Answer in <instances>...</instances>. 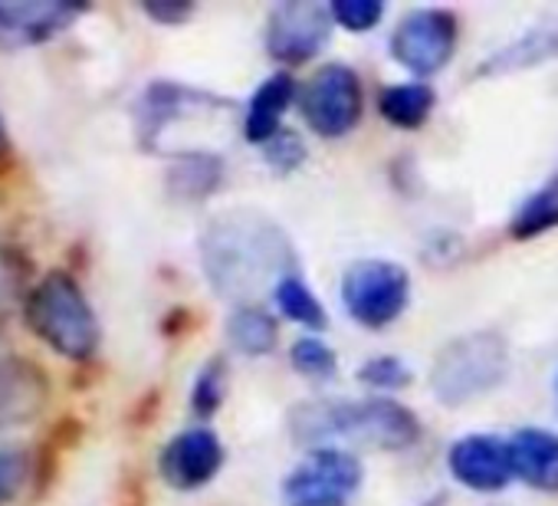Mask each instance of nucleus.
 I'll return each instance as SVG.
<instances>
[{"label":"nucleus","instance_id":"nucleus-1","mask_svg":"<svg viewBox=\"0 0 558 506\" xmlns=\"http://www.w3.org/2000/svg\"><path fill=\"white\" fill-rule=\"evenodd\" d=\"M201 264L207 284L240 306H250L266 287L296 274V250L272 217L236 207L210 217L201 230Z\"/></svg>","mask_w":558,"mask_h":506},{"label":"nucleus","instance_id":"nucleus-2","mask_svg":"<svg viewBox=\"0 0 558 506\" xmlns=\"http://www.w3.org/2000/svg\"><path fill=\"white\" fill-rule=\"evenodd\" d=\"M290 434L296 444L319 450L336 441H359L381 450H404L421 441V421L395 398L365 401H303L290 411Z\"/></svg>","mask_w":558,"mask_h":506},{"label":"nucleus","instance_id":"nucleus-3","mask_svg":"<svg viewBox=\"0 0 558 506\" xmlns=\"http://www.w3.org/2000/svg\"><path fill=\"white\" fill-rule=\"evenodd\" d=\"M506 369H509V349L502 336L489 329L466 333L437 352L430 369V391L437 395L440 405L457 408L493 391L506 378Z\"/></svg>","mask_w":558,"mask_h":506},{"label":"nucleus","instance_id":"nucleus-4","mask_svg":"<svg viewBox=\"0 0 558 506\" xmlns=\"http://www.w3.org/2000/svg\"><path fill=\"white\" fill-rule=\"evenodd\" d=\"M31 329L66 359H89L99 346V323L83 290L66 274H50L27 300Z\"/></svg>","mask_w":558,"mask_h":506},{"label":"nucleus","instance_id":"nucleus-5","mask_svg":"<svg viewBox=\"0 0 558 506\" xmlns=\"http://www.w3.org/2000/svg\"><path fill=\"white\" fill-rule=\"evenodd\" d=\"M362 486V463L345 447H319L287 473L279 486L283 506H349Z\"/></svg>","mask_w":558,"mask_h":506},{"label":"nucleus","instance_id":"nucleus-6","mask_svg":"<svg viewBox=\"0 0 558 506\" xmlns=\"http://www.w3.org/2000/svg\"><path fill=\"white\" fill-rule=\"evenodd\" d=\"M411 300V277L391 261H359L342 277V303L349 316L368 329L391 326Z\"/></svg>","mask_w":558,"mask_h":506},{"label":"nucleus","instance_id":"nucleus-7","mask_svg":"<svg viewBox=\"0 0 558 506\" xmlns=\"http://www.w3.org/2000/svg\"><path fill=\"white\" fill-rule=\"evenodd\" d=\"M362 80L352 67L345 63H326L303 89L300 109L310 122L313 132L323 138H339L349 135L359 119H362Z\"/></svg>","mask_w":558,"mask_h":506},{"label":"nucleus","instance_id":"nucleus-8","mask_svg":"<svg viewBox=\"0 0 558 506\" xmlns=\"http://www.w3.org/2000/svg\"><path fill=\"white\" fill-rule=\"evenodd\" d=\"M453 47H457V17L440 8H421L404 14L391 34V57L417 80L440 73L450 63Z\"/></svg>","mask_w":558,"mask_h":506},{"label":"nucleus","instance_id":"nucleus-9","mask_svg":"<svg viewBox=\"0 0 558 506\" xmlns=\"http://www.w3.org/2000/svg\"><path fill=\"white\" fill-rule=\"evenodd\" d=\"M332 11L313 0H287L269 11L266 21V53L279 63L300 67L313 60L332 37Z\"/></svg>","mask_w":558,"mask_h":506},{"label":"nucleus","instance_id":"nucleus-10","mask_svg":"<svg viewBox=\"0 0 558 506\" xmlns=\"http://www.w3.org/2000/svg\"><path fill=\"white\" fill-rule=\"evenodd\" d=\"M214 112H230V103L217 99L210 93H201V89L178 86V83H151L138 103V132H142L145 145L155 148V142L171 125L201 119V116H214Z\"/></svg>","mask_w":558,"mask_h":506},{"label":"nucleus","instance_id":"nucleus-11","mask_svg":"<svg viewBox=\"0 0 558 506\" xmlns=\"http://www.w3.org/2000/svg\"><path fill=\"white\" fill-rule=\"evenodd\" d=\"M447 467L463 486H470L476 493H496L515 477L512 457H509V441H499L493 434L460 437L447 450Z\"/></svg>","mask_w":558,"mask_h":506},{"label":"nucleus","instance_id":"nucleus-12","mask_svg":"<svg viewBox=\"0 0 558 506\" xmlns=\"http://www.w3.org/2000/svg\"><path fill=\"white\" fill-rule=\"evenodd\" d=\"M220 463H223V447L210 427L181 431L174 441H168V447L158 460L161 477L174 490H197V486L210 483L217 477Z\"/></svg>","mask_w":558,"mask_h":506},{"label":"nucleus","instance_id":"nucleus-13","mask_svg":"<svg viewBox=\"0 0 558 506\" xmlns=\"http://www.w3.org/2000/svg\"><path fill=\"white\" fill-rule=\"evenodd\" d=\"M70 4H0V50H24L47 44L76 21Z\"/></svg>","mask_w":558,"mask_h":506},{"label":"nucleus","instance_id":"nucleus-14","mask_svg":"<svg viewBox=\"0 0 558 506\" xmlns=\"http://www.w3.org/2000/svg\"><path fill=\"white\" fill-rule=\"evenodd\" d=\"M47 405L44 375L21 359H0V427L27 424Z\"/></svg>","mask_w":558,"mask_h":506},{"label":"nucleus","instance_id":"nucleus-15","mask_svg":"<svg viewBox=\"0 0 558 506\" xmlns=\"http://www.w3.org/2000/svg\"><path fill=\"white\" fill-rule=\"evenodd\" d=\"M512 473L535 490H558V434L542 427H522L509 437Z\"/></svg>","mask_w":558,"mask_h":506},{"label":"nucleus","instance_id":"nucleus-16","mask_svg":"<svg viewBox=\"0 0 558 506\" xmlns=\"http://www.w3.org/2000/svg\"><path fill=\"white\" fill-rule=\"evenodd\" d=\"M293 96H296V86L287 73H276L269 76L250 99L246 106V119H243V132L253 145H266L283 122L287 109L293 106Z\"/></svg>","mask_w":558,"mask_h":506},{"label":"nucleus","instance_id":"nucleus-17","mask_svg":"<svg viewBox=\"0 0 558 506\" xmlns=\"http://www.w3.org/2000/svg\"><path fill=\"white\" fill-rule=\"evenodd\" d=\"M555 57H558V27H532L529 34H522L509 47L496 50L476 73L480 76H506V73L532 70V67L555 60Z\"/></svg>","mask_w":558,"mask_h":506},{"label":"nucleus","instance_id":"nucleus-18","mask_svg":"<svg viewBox=\"0 0 558 506\" xmlns=\"http://www.w3.org/2000/svg\"><path fill=\"white\" fill-rule=\"evenodd\" d=\"M434 103H437V96L427 83H401V86H388L381 93L378 112L395 129H421L430 119Z\"/></svg>","mask_w":558,"mask_h":506},{"label":"nucleus","instance_id":"nucleus-19","mask_svg":"<svg viewBox=\"0 0 558 506\" xmlns=\"http://www.w3.org/2000/svg\"><path fill=\"white\" fill-rule=\"evenodd\" d=\"M220 178H223V161L217 155L187 152V155H178V161H174V168L168 174V188H171L174 197L201 201L210 191H217Z\"/></svg>","mask_w":558,"mask_h":506},{"label":"nucleus","instance_id":"nucleus-20","mask_svg":"<svg viewBox=\"0 0 558 506\" xmlns=\"http://www.w3.org/2000/svg\"><path fill=\"white\" fill-rule=\"evenodd\" d=\"M227 339L243 356H266L276 346V320L259 306H236L227 323Z\"/></svg>","mask_w":558,"mask_h":506},{"label":"nucleus","instance_id":"nucleus-21","mask_svg":"<svg viewBox=\"0 0 558 506\" xmlns=\"http://www.w3.org/2000/svg\"><path fill=\"white\" fill-rule=\"evenodd\" d=\"M272 297H276L279 313H283L287 320L303 323L310 329H326V323H329L326 320V310H323V303L316 300V293L310 290V284L300 274H290V277L279 280V287L272 290Z\"/></svg>","mask_w":558,"mask_h":506},{"label":"nucleus","instance_id":"nucleus-22","mask_svg":"<svg viewBox=\"0 0 558 506\" xmlns=\"http://www.w3.org/2000/svg\"><path fill=\"white\" fill-rule=\"evenodd\" d=\"M551 227H558V194L548 191V188H542L538 194H532L515 210V217L509 224V230H512L515 240H532V237H538V233H545Z\"/></svg>","mask_w":558,"mask_h":506},{"label":"nucleus","instance_id":"nucleus-23","mask_svg":"<svg viewBox=\"0 0 558 506\" xmlns=\"http://www.w3.org/2000/svg\"><path fill=\"white\" fill-rule=\"evenodd\" d=\"M290 359H293V365H296L303 375H310V378H316V382L336 378V369H339L336 352H332L323 339H313V336L296 339L293 349H290Z\"/></svg>","mask_w":558,"mask_h":506},{"label":"nucleus","instance_id":"nucleus-24","mask_svg":"<svg viewBox=\"0 0 558 506\" xmlns=\"http://www.w3.org/2000/svg\"><path fill=\"white\" fill-rule=\"evenodd\" d=\"M223 391H227V372H223V359H210L207 365H204V372L197 375V382H194V411L201 414V418H210L217 408H220V401H223Z\"/></svg>","mask_w":558,"mask_h":506},{"label":"nucleus","instance_id":"nucleus-25","mask_svg":"<svg viewBox=\"0 0 558 506\" xmlns=\"http://www.w3.org/2000/svg\"><path fill=\"white\" fill-rule=\"evenodd\" d=\"M359 378L378 391H398V388H408L411 385V369L395 359V356H378V359H368L362 369H359Z\"/></svg>","mask_w":558,"mask_h":506},{"label":"nucleus","instance_id":"nucleus-26","mask_svg":"<svg viewBox=\"0 0 558 506\" xmlns=\"http://www.w3.org/2000/svg\"><path fill=\"white\" fill-rule=\"evenodd\" d=\"M329 11H332V21L352 34H365L385 17L381 0H336Z\"/></svg>","mask_w":558,"mask_h":506},{"label":"nucleus","instance_id":"nucleus-27","mask_svg":"<svg viewBox=\"0 0 558 506\" xmlns=\"http://www.w3.org/2000/svg\"><path fill=\"white\" fill-rule=\"evenodd\" d=\"M263 155H266V165H269L272 171L287 174V171H293V168H300V165H303V158H306V145H303V138H300L296 132L279 129V132L263 145Z\"/></svg>","mask_w":558,"mask_h":506},{"label":"nucleus","instance_id":"nucleus-28","mask_svg":"<svg viewBox=\"0 0 558 506\" xmlns=\"http://www.w3.org/2000/svg\"><path fill=\"white\" fill-rule=\"evenodd\" d=\"M24 470H27V463L17 450H0V506L11 503V496L21 490Z\"/></svg>","mask_w":558,"mask_h":506},{"label":"nucleus","instance_id":"nucleus-29","mask_svg":"<svg viewBox=\"0 0 558 506\" xmlns=\"http://www.w3.org/2000/svg\"><path fill=\"white\" fill-rule=\"evenodd\" d=\"M17 290H21V270L11 257L0 253V323L8 320V313L17 303Z\"/></svg>","mask_w":558,"mask_h":506},{"label":"nucleus","instance_id":"nucleus-30","mask_svg":"<svg viewBox=\"0 0 558 506\" xmlns=\"http://www.w3.org/2000/svg\"><path fill=\"white\" fill-rule=\"evenodd\" d=\"M145 11L161 24H178V21L191 17V4H148Z\"/></svg>","mask_w":558,"mask_h":506},{"label":"nucleus","instance_id":"nucleus-31","mask_svg":"<svg viewBox=\"0 0 558 506\" xmlns=\"http://www.w3.org/2000/svg\"><path fill=\"white\" fill-rule=\"evenodd\" d=\"M8 148V129H4V122H0V152Z\"/></svg>","mask_w":558,"mask_h":506},{"label":"nucleus","instance_id":"nucleus-32","mask_svg":"<svg viewBox=\"0 0 558 506\" xmlns=\"http://www.w3.org/2000/svg\"><path fill=\"white\" fill-rule=\"evenodd\" d=\"M548 191H555V194H558V171H555V178L548 181Z\"/></svg>","mask_w":558,"mask_h":506}]
</instances>
